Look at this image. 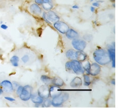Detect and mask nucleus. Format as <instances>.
Segmentation results:
<instances>
[{
    "label": "nucleus",
    "mask_w": 124,
    "mask_h": 108,
    "mask_svg": "<svg viewBox=\"0 0 124 108\" xmlns=\"http://www.w3.org/2000/svg\"><path fill=\"white\" fill-rule=\"evenodd\" d=\"M93 58L97 63L101 65L108 64L111 59L108 51L104 49H97L93 53Z\"/></svg>",
    "instance_id": "nucleus-1"
},
{
    "label": "nucleus",
    "mask_w": 124,
    "mask_h": 108,
    "mask_svg": "<svg viewBox=\"0 0 124 108\" xmlns=\"http://www.w3.org/2000/svg\"><path fill=\"white\" fill-rule=\"evenodd\" d=\"M69 98V94L67 92H61L57 96L53 98L52 105L54 107H58L61 106L63 103L67 101Z\"/></svg>",
    "instance_id": "nucleus-2"
},
{
    "label": "nucleus",
    "mask_w": 124,
    "mask_h": 108,
    "mask_svg": "<svg viewBox=\"0 0 124 108\" xmlns=\"http://www.w3.org/2000/svg\"><path fill=\"white\" fill-rule=\"evenodd\" d=\"M33 88L30 85L23 86L21 93L19 95V97L23 101H28L31 99Z\"/></svg>",
    "instance_id": "nucleus-3"
},
{
    "label": "nucleus",
    "mask_w": 124,
    "mask_h": 108,
    "mask_svg": "<svg viewBox=\"0 0 124 108\" xmlns=\"http://www.w3.org/2000/svg\"><path fill=\"white\" fill-rule=\"evenodd\" d=\"M53 26L62 34H65L70 28L67 23L59 20L54 23Z\"/></svg>",
    "instance_id": "nucleus-4"
},
{
    "label": "nucleus",
    "mask_w": 124,
    "mask_h": 108,
    "mask_svg": "<svg viewBox=\"0 0 124 108\" xmlns=\"http://www.w3.org/2000/svg\"><path fill=\"white\" fill-rule=\"evenodd\" d=\"M72 70L77 75H81L84 74L85 70L82 65L81 62L76 59L72 61Z\"/></svg>",
    "instance_id": "nucleus-5"
},
{
    "label": "nucleus",
    "mask_w": 124,
    "mask_h": 108,
    "mask_svg": "<svg viewBox=\"0 0 124 108\" xmlns=\"http://www.w3.org/2000/svg\"><path fill=\"white\" fill-rule=\"evenodd\" d=\"M72 44L73 47L77 51H83L86 46V42L84 40H80L77 38L73 40Z\"/></svg>",
    "instance_id": "nucleus-6"
},
{
    "label": "nucleus",
    "mask_w": 124,
    "mask_h": 108,
    "mask_svg": "<svg viewBox=\"0 0 124 108\" xmlns=\"http://www.w3.org/2000/svg\"><path fill=\"white\" fill-rule=\"evenodd\" d=\"M37 93H38L39 96L43 99H47L50 97V96H49V87L46 85H42L40 86L38 90Z\"/></svg>",
    "instance_id": "nucleus-7"
},
{
    "label": "nucleus",
    "mask_w": 124,
    "mask_h": 108,
    "mask_svg": "<svg viewBox=\"0 0 124 108\" xmlns=\"http://www.w3.org/2000/svg\"><path fill=\"white\" fill-rule=\"evenodd\" d=\"M0 85L2 86L3 90L7 93H11L14 92V89L13 85H12L11 82L9 80H5L3 81L1 83Z\"/></svg>",
    "instance_id": "nucleus-8"
},
{
    "label": "nucleus",
    "mask_w": 124,
    "mask_h": 108,
    "mask_svg": "<svg viewBox=\"0 0 124 108\" xmlns=\"http://www.w3.org/2000/svg\"><path fill=\"white\" fill-rule=\"evenodd\" d=\"M101 71V66L97 63H93L91 64L89 70V75L92 76H96L100 74Z\"/></svg>",
    "instance_id": "nucleus-9"
},
{
    "label": "nucleus",
    "mask_w": 124,
    "mask_h": 108,
    "mask_svg": "<svg viewBox=\"0 0 124 108\" xmlns=\"http://www.w3.org/2000/svg\"><path fill=\"white\" fill-rule=\"evenodd\" d=\"M46 17L51 23H54L60 20L59 16L54 11L51 10L46 12Z\"/></svg>",
    "instance_id": "nucleus-10"
},
{
    "label": "nucleus",
    "mask_w": 124,
    "mask_h": 108,
    "mask_svg": "<svg viewBox=\"0 0 124 108\" xmlns=\"http://www.w3.org/2000/svg\"><path fill=\"white\" fill-rule=\"evenodd\" d=\"M61 89L59 86H58L55 85H53L50 86L49 88V96L52 98L54 97L57 96L59 95L61 91H60Z\"/></svg>",
    "instance_id": "nucleus-11"
},
{
    "label": "nucleus",
    "mask_w": 124,
    "mask_h": 108,
    "mask_svg": "<svg viewBox=\"0 0 124 108\" xmlns=\"http://www.w3.org/2000/svg\"><path fill=\"white\" fill-rule=\"evenodd\" d=\"M30 10L31 13L35 15H40L42 12L40 6L36 3L31 4L30 7Z\"/></svg>",
    "instance_id": "nucleus-12"
},
{
    "label": "nucleus",
    "mask_w": 124,
    "mask_h": 108,
    "mask_svg": "<svg viewBox=\"0 0 124 108\" xmlns=\"http://www.w3.org/2000/svg\"><path fill=\"white\" fill-rule=\"evenodd\" d=\"M66 37L69 39L70 40H73L75 39H77L79 37V34L78 33L73 29L72 28H69V30L65 33Z\"/></svg>",
    "instance_id": "nucleus-13"
},
{
    "label": "nucleus",
    "mask_w": 124,
    "mask_h": 108,
    "mask_svg": "<svg viewBox=\"0 0 124 108\" xmlns=\"http://www.w3.org/2000/svg\"><path fill=\"white\" fill-rule=\"evenodd\" d=\"M31 99L32 102H34L35 104H42L44 101V99L41 98L39 96V95L37 93L34 94H32L31 97Z\"/></svg>",
    "instance_id": "nucleus-14"
},
{
    "label": "nucleus",
    "mask_w": 124,
    "mask_h": 108,
    "mask_svg": "<svg viewBox=\"0 0 124 108\" xmlns=\"http://www.w3.org/2000/svg\"><path fill=\"white\" fill-rule=\"evenodd\" d=\"M82 85V81L81 79L78 77H76L74 78L72 81L70 83V86L72 88H77L81 86Z\"/></svg>",
    "instance_id": "nucleus-15"
},
{
    "label": "nucleus",
    "mask_w": 124,
    "mask_h": 108,
    "mask_svg": "<svg viewBox=\"0 0 124 108\" xmlns=\"http://www.w3.org/2000/svg\"><path fill=\"white\" fill-rule=\"evenodd\" d=\"M86 58H87V56L83 51H77L75 52V59L79 62L85 61Z\"/></svg>",
    "instance_id": "nucleus-16"
},
{
    "label": "nucleus",
    "mask_w": 124,
    "mask_h": 108,
    "mask_svg": "<svg viewBox=\"0 0 124 108\" xmlns=\"http://www.w3.org/2000/svg\"><path fill=\"white\" fill-rule=\"evenodd\" d=\"M42 7L46 11L51 10L53 8V4L52 0H43L42 4Z\"/></svg>",
    "instance_id": "nucleus-17"
},
{
    "label": "nucleus",
    "mask_w": 124,
    "mask_h": 108,
    "mask_svg": "<svg viewBox=\"0 0 124 108\" xmlns=\"http://www.w3.org/2000/svg\"><path fill=\"white\" fill-rule=\"evenodd\" d=\"M108 52L111 61L112 62V67L114 68L115 67V49L114 48H110L108 49Z\"/></svg>",
    "instance_id": "nucleus-18"
},
{
    "label": "nucleus",
    "mask_w": 124,
    "mask_h": 108,
    "mask_svg": "<svg viewBox=\"0 0 124 108\" xmlns=\"http://www.w3.org/2000/svg\"><path fill=\"white\" fill-rule=\"evenodd\" d=\"M52 84L53 85H55L58 86H62L64 85V82L63 80L61 78L58 77H56L53 78L52 80Z\"/></svg>",
    "instance_id": "nucleus-19"
},
{
    "label": "nucleus",
    "mask_w": 124,
    "mask_h": 108,
    "mask_svg": "<svg viewBox=\"0 0 124 108\" xmlns=\"http://www.w3.org/2000/svg\"><path fill=\"white\" fill-rule=\"evenodd\" d=\"M40 79L41 80L43 83H44L45 85H52L53 78H51L46 75H42L41 76Z\"/></svg>",
    "instance_id": "nucleus-20"
},
{
    "label": "nucleus",
    "mask_w": 124,
    "mask_h": 108,
    "mask_svg": "<svg viewBox=\"0 0 124 108\" xmlns=\"http://www.w3.org/2000/svg\"><path fill=\"white\" fill-rule=\"evenodd\" d=\"M75 51L72 49H69L66 52V56L69 59L74 60L75 59Z\"/></svg>",
    "instance_id": "nucleus-21"
},
{
    "label": "nucleus",
    "mask_w": 124,
    "mask_h": 108,
    "mask_svg": "<svg viewBox=\"0 0 124 108\" xmlns=\"http://www.w3.org/2000/svg\"><path fill=\"white\" fill-rule=\"evenodd\" d=\"M10 61L12 65L15 66V67H17L19 65V58L18 56L16 55L13 56L10 58Z\"/></svg>",
    "instance_id": "nucleus-22"
},
{
    "label": "nucleus",
    "mask_w": 124,
    "mask_h": 108,
    "mask_svg": "<svg viewBox=\"0 0 124 108\" xmlns=\"http://www.w3.org/2000/svg\"><path fill=\"white\" fill-rule=\"evenodd\" d=\"M84 85L85 86H88L91 84V81L90 80V77L89 75H84Z\"/></svg>",
    "instance_id": "nucleus-23"
},
{
    "label": "nucleus",
    "mask_w": 124,
    "mask_h": 108,
    "mask_svg": "<svg viewBox=\"0 0 124 108\" xmlns=\"http://www.w3.org/2000/svg\"><path fill=\"white\" fill-rule=\"evenodd\" d=\"M42 107H46L48 108L52 105V100L49 98L45 99V100L43 101V103H42Z\"/></svg>",
    "instance_id": "nucleus-24"
},
{
    "label": "nucleus",
    "mask_w": 124,
    "mask_h": 108,
    "mask_svg": "<svg viewBox=\"0 0 124 108\" xmlns=\"http://www.w3.org/2000/svg\"><path fill=\"white\" fill-rule=\"evenodd\" d=\"M90 67H91V64L89 61L86 62V64L83 66V68H84L86 72L88 75H89V70H90Z\"/></svg>",
    "instance_id": "nucleus-25"
},
{
    "label": "nucleus",
    "mask_w": 124,
    "mask_h": 108,
    "mask_svg": "<svg viewBox=\"0 0 124 108\" xmlns=\"http://www.w3.org/2000/svg\"><path fill=\"white\" fill-rule=\"evenodd\" d=\"M83 38L85 41H88V42H90V41H91L93 39V36L90 34H86L84 36Z\"/></svg>",
    "instance_id": "nucleus-26"
},
{
    "label": "nucleus",
    "mask_w": 124,
    "mask_h": 108,
    "mask_svg": "<svg viewBox=\"0 0 124 108\" xmlns=\"http://www.w3.org/2000/svg\"><path fill=\"white\" fill-rule=\"evenodd\" d=\"M65 69L68 70H72V61H68L65 65Z\"/></svg>",
    "instance_id": "nucleus-27"
},
{
    "label": "nucleus",
    "mask_w": 124,
    "mask_h": 108,
    "mask_svg": "<svg viewBox=\"0 0 124 108\" xmlns=\"http://www.w3.org/2000/svg\"><path fill=\"white\" fill-rule=\"evenodd\" d=\"M29 59H30V57H29L28 55H25L21 58V60L24 63H26L29 61Z\"/></svg>",
    "instance_id": "nucleus-28"
},
{
    "label": "nucleus",
    "mask_w": 124,
    "mask_h": 108,
    "mask_svg": "<svg viewBox=\"0 0 124 108\" xmlns=\"http://www.w3.org/2000/svg\"><path fill=\"white\" fill-rule=\"evenodd\" d=\"M23 86L19 85L17 89H16V94H17L18 95H19H19L21 94V93L22 91V89H23Z\"/></svg>",
    "instance_id": "nucleus-29"
},
{
    "label": "nucleus",
    "mask_w": 124,
    "mask_h": 108,
    "mask_svg": "<svg viewBox=\"0 0 124 108\" xmlns=\"http://www.w3.org/2000/svg\"><path fill=\"white\" fill-rule=\"evenodd\" d=\"M42 18H43V19H44V20L47 23H48L49 24H52V23H51L50 22H49V21L46 19V12H43V15H42Z\"/></svg>",
    "instance_id": "nucleus-30"
},
{
    "label": "nucleus",
    "mask_w": 124,
    "mask_h": 108,
    "mask_svg": "<svg viewBox=\"0 0 124 108\" xmlns=\"http://www.w3.org/2000/svg\"><path fill=\"white\" fill-rule=\"evenodd\" d=\"M5 99H6V100L9 101H11V102H13V101H15L16 100L15 99H14V98L12 97H5Z\"/></svg>",
    "instance_id": "nucleus-31"
},
{
    "label": "nucleus",
    "mask_w": 124,
    "mask_h": 108,
    "mask_svg": "<svg viewBox=\"0 0 124 108\" xmlns=\"http://www.w3.org/2000/svg\"><path fill=\"white\" fill-rule=\"evenodd\" d=\"M35 2L37 4H38L39 5H42L43 0H35Z\"/></svg>",
    "instance_id": "nucleus-32"
},
{
    "label": "nucleus",
    "mask_w": 124,
    "mask_h": 108,
    "mask_svg": "<svg viewBox=\"0 0 124 108\" xmlns=\"http://www.w3.org/2000/svg\"><path fill=\"white\" fill-rule=\"evenodd\" d=\"M1 28L2 29H3V30H7V29L8 28V26L6 25V24H2L1 25Z\"/></svg>",
    "instance_id": "nucleus-33"
},
{
    "label": "nucleus",
    "mask_w": 124,
    "mask_h": 108,
    "mask_svg": "<svg viewBox=\"0 0 124 108\" xmlns=\"http://www.w3.org/2000/svg\"><path fill=\"white\" fill-rule=\"evenodd\" d=\"M92 5H93V6H94V7H98L99 6H100V3H98V2H94V3H93Z\"/></svg>",
    "instance_id": "nucleus-34"
},
{
    "label": "nucleus",
    "mask_w": 124,
    "mask_h": 108,
    "mask_svg": "<svg viewBox=\"0 0 124 108\" xmlns=\"http://www.w3.org/2000/svg\"><path fill=\"white\" fill-rule=\"evenodd\" d=\"M90 10L92 12H94L95 11V8L94 6H92L90 7Z\"/></svg>",
    "instance_id": "nucleus-35"
},
{
    "label": "nucleus",
    "mask_w": 124,
    "mask_h": 108,
    "mask_svg": "<svg viewBox=\"0 0 124 108\" xmlns=\"http://www.w3.org/2000/svg\"><path fill=\"white\" fill-rule=\"evenodd\" d=\"M72 8H73V9H78V8H79V6L76 5H75L73 6Z\"/></svg>",
    "instance_id": "nucleus-36"
},
{
    "label": "nucleus",
    "mask_w": 124,
    "mask_h": 108,
    "mask_svg": "<svg viewBox=\"0 0 124 108\" xmlns=\"http://www.w3.org/2000/svg\"><path fill=\"white\" fill-rule=\"evenodd\" d=\"M111 84H112L113 85H115V79H113L111 81Z\"/></svg>",
    "instance_id": "nucleus-37"
},
{
    "label": "nucleus",
    "mask_w": 124,
    "mask_h": 108,
    "mask_svg": "<svg viewBox=\"0 0 124 108\" xmlns=\"http://www.w3.org/2000/svg\"><path fill=\"white\" fill-rule=\"evenodd\" d=\"M3 93H4V90L2 88H0V95L3 94Z\"/></svg>",
    "instance_id": "nucleus-38"
},
{
    "label": "nucleus",
    "mask_w": 124,
    "mask_h": 108,
    "mask_svg": "<svg viewBox=\"0 0 124 108\" xmlns=\"http://www.w3.org/2000/svg\"><path fill=\"white\" fill-rule=\"evenodd\" d=\"M109 16H110V18H111V19H113L114 18V16L113 15H110Z\"/></svg>",
    "instance_id": "nucleus-39"
},
{
    "label": "nucleus",
    "mask_w": 124,
    "mask_h": 108,
    "mask_svg": "<svg viewBox=\"0 0 124 108\" xmlns=\"http://www.w3.org/2000/svg\"><path fill=\"white\" fill-rule=\"evenodd\" d=\"M97 2H98V3H100V2H101V3H102V2H104V1H101V0H100V1H97Z\"/></svg>",
    "instance_id": "nucleus-40"
},
{
    "label": "nucleus",
    "mask_w": 124,
    "mask_h": 108,
    "mask_svg": "<svg viewBox=\"0 0 124 108\" xmlns=\"http://www.w3.org/2000/svg\"><path fill=\"white\" fill-rule=\"evenodd\" d=\"M112 5H113V7L114 8H115V4H114V3H113Z\"/></svg>",
    "instance_id": "nucleus-41"
},
{
    "label": "nucleus",
    "mask_w": 124,
    "mask_h": 108,
    "mask_svg": "<svg viewBox=\"0 0 124 108\" xmlns=\"http://www.w3.org/2000/svg\"><path fill=\"white\" fill-rule=\"evenodd\" d=\"M110 1L112 2H115V0H110Z\"/></svg>",
    "instance_id": "nucleus-42"
},
{
    "label": "nucleus",
    "mask_w": 124,
    "mask_h": 108,
    "mask_svg": "<svg viewBox=\"0 0 124 108\" xmlns=\"http://www.w3.org/2000/svg\"><path fill=\"white\" fill-rule=\"evenodd\" d=\"M94 23L96 25H97V23H96V21H94Z\"/></svg>",
    "instance_id": "nucleus-43"
},
{
    "label": "nucleus",
    "mask_w": 124,
    "mask_h": 108,
    "mask_svg": "<svg viewBox=\"0 0 124 108\" xmlns=\"http://www.w3.org/2000/svg\"><path fill=\"white\" fill-rule=\"evenodd\" d=\"M94 1V0H90L91 2H92V1Z\"/></svg>",
    "instance_id": "nucleus-44"
},
{
    "label": "nucleus",
    "mask_w": 124,
    "mask_h": 108,
    "mask_svg": "<svg viewBox=\"0 0 124 108\" xmlns=\"http://www.w3.org/2000/svg\"><path fill=\"white\" fill-rule=\"evenodd\" d=\"M0 85H1V82H0Z\"/></svg>",
    "instance_id": "nucleus-45"
}]
</instances>
